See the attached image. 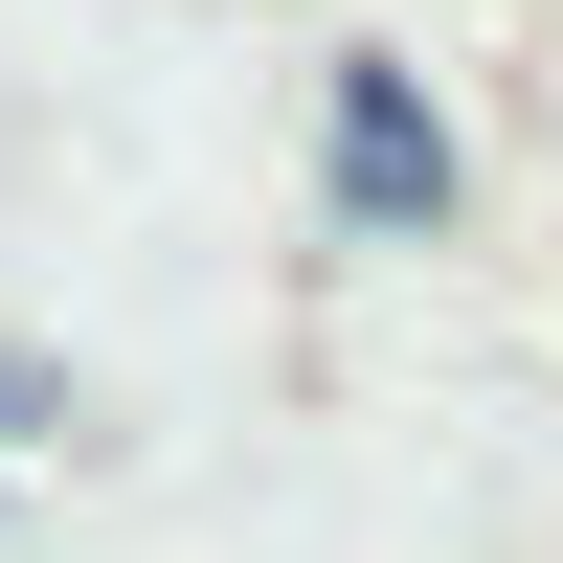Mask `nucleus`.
Segmentation results:
<instances>
[{
	"label": "nucleus",
	"instance_id": "nucleus-1",
	"mask_svg": "<svg viewBox=\"0 0 563 563\" xmlns=\"http://www.w3.org/2000/svg\"><path fill=\"white\" fill-rule=\"evenodd\" d=\"M339 203L361 225H429L451 203V135L406 113V68H339Z\"/></svg>",
	"mask_w": 563,
	"mask_h": 563
}]
</instances>
